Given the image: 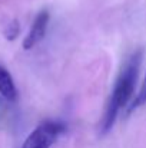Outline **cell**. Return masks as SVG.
Returning a JSON list of instances; mask_svg holds the SVG:
<instances>
[{
    "mask_svg": "<svg viewBox=\"0 0 146 148\" xmlns=\"http://www.w3.org/2000/svg\"><path fill=\"white\" fill-rule=\"evenodd\" d=\"M145 103H146V76H145L143 84H142V88H141L139 94L136 95V98L133 99V103L130 105L129 111H133V109H136V108H139V106H142Z\"/></svg>",
    "mask_w": 146,
    "mask_h": 148,
    "instance_id": "obj_6",
    "label": "cell"
},
{
    "mask_svg": "<svg viewBox=\"0 0 146 148\" xmlns=\"http://www.w3.org/2000/svg\"><path fill=\"white\" fill-rule=\"evenodd\" d=\"M142 58H143L142 50H136L128 59L125 68L122 69L120 75L117 76L115 86H113V91H112V95L107 102L105 115H103L102 122H100V134L102 135L107 134L112 130L119 111L122 108H125L132 98V95L135 92V84L138 79Z\"/></svg>",
    "mask_w": 146,
    "mask_h": 148,
    "instance_id": "obj_1",
    "label": "cell"
},
{
    "mask_svg": "<svg viewBox=\"0 0 146 148\" xmlns=\"http://www.w3.org/2000/svg\"><path fill=\"white\" fill-rule=\"evenodd\" d=\"M20 33V25H19V20H12L6 29H4V36L7 40H14Z\"/></svg>",
    "mask_w": 146,
    "mask_h": 148,
    "instance_id": "obj_5",
    "label": "cell"
},
{
    "mask_svg": "<svg viewBox=\"0 0 146 148\" xmlns=\"http://www.w3.org/2000/svg\"><path fill=\"white\" fill-rule=\"evenodd\" d=\"M0 94L12 102L17 99V89L13 82V78L9 73V71L3 66H0Z\"/></svg>",
    "mask_w": 146,
    "mask_h": 148,
    "instance_id": "obj_4",
    "label": "cell"
},
{
    "mask_svg": "<svg viewBox=\"0 0 146 148\" xmlns=\"http://www.w3.org/2000/svg\"><path fill=\"white\" fill-rule=\"evenodd\" d=\"M63 131V124L57 121H46L35 128V131L26 138L22 148H50Z\"/></svg>",
    "mask_w": 146,
    "mask_h": 148,
    "instance_id": "obj_2",
    "label": "cell"
},
{
    "mask_svg": "<svg viewBox=\"0 0 146 148\" xmlns=\"http://www.w3.org/2000/svg\"><path fill=\"white\" fill-rule=\"evenodd\" d=\"M49 20H50V14L48 10H42L40 13H37V16L35 17V22L27 33V36L23 40V48L26 50L35 48L46 35L49 26Z\"/></svg>",
    "mask_w": 146,
    "mask_h": 148,
    "instance_id": "obj_3",
    "label": "cell"
}]
</instances>
